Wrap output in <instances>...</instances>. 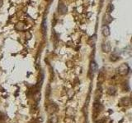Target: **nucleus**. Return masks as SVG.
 <instances>
[{"label": "nucleus", "instance_id": "12", "mask_svg": "<svg viewBox=\"0 0 132 123\" xmlns=\"http://www.w3.org/2000/svg\"><path fill=\"white\" fill-rule=\"evenodd\" d=\"M57 121H58L57 116L54 115V116H52L51 117V120H50V122H51V123H57Z\"/></svg>", "mask_w": 132, "mask_h": 123}, {"label": "nucleus", "instance_id": "6", "mask_svg": "<svg viewBox=\"0 0 132 123\" xmlns=\"http://www.w3.org/2000/svg\"><path fill=\"white\" fill-rule=\"evenodd\" d=\"M120 103H122V105H124V106H129V105H131V100L129 97H125V98L121 99Z\"/></svg>", "mask_w": 132, "mask_h": 123}, {"label": "nucleus", "instance_id": "1", "mask_svg": "<svg viewBox=\"0 0 132 123\" xmlns=\"http://www.w3.org/2000/svg\"><path fill=\"white\" fill-rule=\"evenodd\" d=\"M130 72V66L127 63H122V65H120L117 68V73L120 75H128Z\"/></svg>", "mask_w": 132, "mask_h": 123}, {"label": "nucleus", "instance_id": "9", "mask_svg": "<svg viewBox=\"0 0 132 123\" xmlns=\"http://www.w3.org/2000/svg\"><path fill=\"white\" fill-rule=\"evenodd\" d=\"M47 110H48L49 113H54L56 111V107L55 108V107H53V104H51V105H50V106H48V107H47Z\"/></svg>", "mask_w": 132, "mask_h": 123}, {"label": "nucleus", "instance_id": "8", "mask_svg": "<svg viewBox=\"0 0 132 123\" xmlns=\"http://www.w3.org/2000/svg\"><path fill=\"white\" fill-rule=\"evenodd\" d=\"M25 27H26V25H25L24 22H22V21H20V22H18V24L15 25V29L18 30V31H24Z\"/></svg>", "mask_w": 132, "mask_h": 123}, {"label": "nucleus", "instance_id": "17", "mask_svg": "<svg viewBox=\"0 0 132 123\" xmlns=\"http://www.w3.org/2000/svg\"><path fill=\"white\" fill-rule=\"evenodd\" d=\"M96 123H103V122H102V121H97Z\"/></svg>", "mask_w": 132, "mask_h": 123}, {"label": "nucleus", "instance_id": "4", "mask_svg": "<svg viewBox=\"0 0 132 123\" xmlns=\"http://www.w3.org/2000/svg\"><path fill=\"white\" fill-rule=\"evenodd\" d=\"M102 49L104 53H109L111 51V44L109 42H104L102 45Z\"/></svg>", "mask_w": 132, "mask_h": 123}, {"label": "nucleus", "instance_id": "13", "mask_svg": "<svg viewBox=\"0 0 132 123\" xmlns=\"http://www.w3.org/2000/svg\"><path fill=\"white\" fill-rule=\"evenodd\" d=\"M45 31H46V27H45V21L44 20L42 22V32H43V34H45Z\"/></svg>", "mask_w": 132, "mask_h": 123}, {"label": "nucleus", "instance_id": "5", "mask_svg": "<svg viewBox=\"0 0 132 123\" xmlns=\"http://www.w3.org/2000/svg\"><path fill=\"white\" fill-rule=\"evenodd\" d=\"M112 20H113V18H112V16L110 15L109 13L107 14H105L104 16H103V25H104V23L106 22L105 25H107L109 24V23H111Z\"/></svg>", "mask_w": 132, "mask_h": 123}, {"label": "nucleus", "instance_id": "2", "mask_svg": "<svg viewBox=\"0 0 132 123\" xmlns=\"http://www.w3.org/2000/svg\"><path fill=\"white\" fill-rule=\"evenodd\" d=\"M68 11V8H67L66 5H64L63 3H59V6H58V12L60 14H65Z\"/></svg>", "mask_w": 132, "mask_h": 123}, {"label": "nucleus", "instance_id": "7", "mask_svg": "<svg viewBox=\"0 0 132 123\" xmlns=\"http://www.w3.org/2000/svg\"><path fill=\"white\" fill-rule=\"evenodd\" d=\"M97 64L94 61H92V62H91V63H90V71H91V72L92 73V74H95L97 72Z\"/></svg>", "mask_w": 132, "mask_h": 123}, {"label": "nucleus", "instance_id": "16", "mask_svg": "<svg viewBox=\"0 0 132 123\" xmlns=\"http://www.w3.org/2000/svg\"><path fill=\"white\" fill-rule=\"evenodd\" d=\"M3 0H0V8H2V6H3Z\"/></svg>", "mask_w": 132, "mask_h": 123}, {"label": "nucleus", "instance_id": "11", "mask_svg": "<svg viewBox=\"0 0 132 123\" xmlns=\"http://www.w3.org/2000/svg\"><path fill=\"white\" fill-rule=\"evenodd\" d=\"M41 93H37V94H35V97H34V99L36 101V102H39V101L41 100Z\"/></svg>", "mask_w": 132, "mask_h": 123}, {"label": "nucleus", "instance_id": "10", "mask_svg": "<svg viewBox=\"0 0 132 123\" xmlns=\"http://www.w3.org/2000/svg\"><path fill=\"white\" fill-rule=\"evenodd\" d=\"M108 93H109V94H115V93H116V88L114 87V86H111V87L108 89Z\"/></svg>", "mask_w": 132, "mask_h": 123}, {"label": "nucleus", "instance_id": "14", "mask_svg": "<svg viewBox=\"0 0 132 123\" xmlns=\"http://www.w3.org/2000/svg\"><path fill=\"white\" fill-rule=\"evenodd\" d=\"M112 9H113V7H112V5L110 4V6H109V8H108V12H112Z\"/></svg>", "mask_w": 132, "mask_h": 123}, {"label": "nucleus", "instance_id": "15", "mask_svg": "<svg viewBox=\"0 0 132 123\" xmlns=\"http://www.w3.org/2000/svg\"><path fill=\"white\" fill-rule=\"evenodd\" d=\"M3 120V115L2 114V113H0V122H2Z\"/></svg>", "mask_w": 132, "mask_h": 123}, {"label": "nucleus", "instance_id": "3", "mask_svg": "<svg viewBox=\"0 0 132 123\" xmlns=\"http://www.w3.org/2000/svg\"><path fill=\"white\" fill-rule=\"evenodd\" d=\"M102 33L105 37H108L111 34V31H110V28L107 25H103L102 28Z\"/></svg>", "mask_w": 132, "mask_h": 123}]
</instances>
